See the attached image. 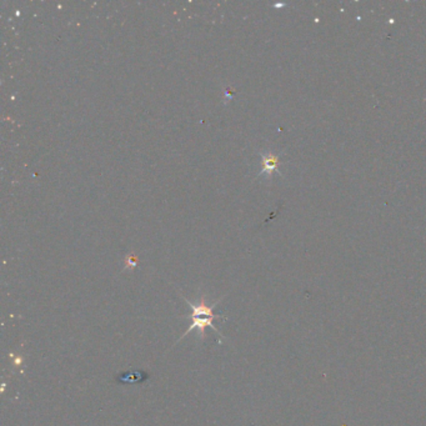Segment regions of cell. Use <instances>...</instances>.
I'll list each match as a JSON object with an SVG mask.
<instances>
[{
	"label": "cell",
	"instance_id": "1",
	"mask_svg": "<svg viewBox=\"0 0 426 426\" xmlns=\"http://www.w3.org/2000/svg\"><path fill=\"white\" fill-rule=\"evenodd\" d=\"M184 300L187 301V304L189 305L190 309L193 310V314H191L190 317H188V318L193 320V324L190 325L189 329H188L187 332H184V335L180 338V340L185 338V337H187L191 330H194V329H199V332L202 334L200 337H202V339L204 340V339H205V329H206L208 326H210L214 332H217L219 335H222L217 328L213 325V320H214V319H220V317H219V315H215V314L213 312V310H214V308L222 301V299L217 300V303H214L213 305L206 304L204 295L200 298V301H199L198 304L190 303L188 299L184 298Z\"/></svg>",
	"mask_w": 426,
	"mask_h": 426
},
{
	"label": "cell",
	"instance_id": "2",
	"mask_svg": "<svg viewBox=\"0 0 426 426\" xmlns=\"http://www.w3.org/2000/svg\"><path fill=\"white\" fill-rule=\"evenodd\" d=\"M148 379H149L148 372L142 370H130L116 376V381L120 384H142Z\"/></svg>",
	"mask_w": 426,
	"mask_h": 426
},
{
	"label": "cell",
	"instance_id": "3",
	"mask_svg": "<svg viewBox=\"0 0 426 426\" xmlns=\"http://www.w3.org/2000/svg\"><path fill=\"white\" fill-rule=\"evenodd\" d=\"M279 165V158L273 153L263 154V170L262 174H269L271 175L275 170L277 169Z\"/></svg>",
	"mask_w": 426,
	"mask_h": 426
},
{
	"label": "cell",
	"instance_id": "4",
	"mask_svg": "<svg viewBox=\"0 0 426 426\" xmlns=\"http://www.w3.org/2000/svg\"><path fill=\"white\" fill-rule=\"evenodd\" d=\"M124 263H125V269H133V268H136V264H138V257H136L134 254H129V255H127V257H125Z\"/></svg>",
	"mask_w": 426,
	"mask_h": 426
}]
</instances>
